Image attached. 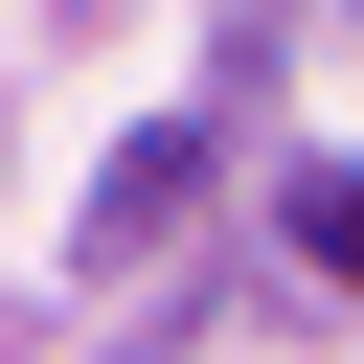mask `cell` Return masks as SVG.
Instances as JSON below:
<instances>
[{"label":"cell","instance_id":"obj_1","mask_svg":"<svg viewBox=\"0 0 364 364\" xmlns=\"http://www.w3.org/2000/svg\"><path fill=\"white\" fill-rule=\"evenodd\" d=\"M296 250H318V273L364 296V159H341V182H296Z\"/></svg>","mask_w":364,"mask_h":364}]
</instances>
